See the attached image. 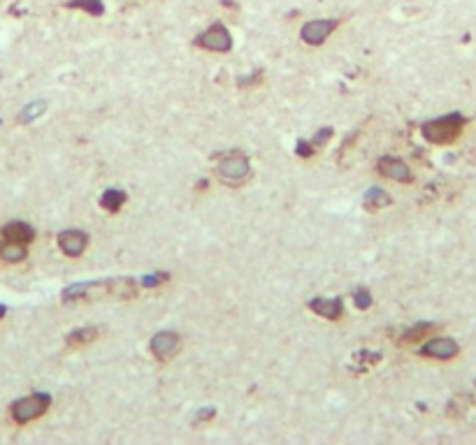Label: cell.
Returning <instances> with one entry per match:
<instances>
[{"label": "cell", "instance_id": "cell-9", "mask_svg": "<svg viewBox=\"0 0 476 445\" xmlns=\"http://www.w3.org/2000/svg\"><path fill=\"white\" fill-rule=\"evenodd\" d=\"M89 246V235L82 230H63L58 235V248L68 257H79Z\"/></svg>", "mask_w": 476, "mask_h": 445}, {"label": "cell", "instance_id": "cell-3", "mask_svg": "<svg viewBox=\"0 0 476 445\" xmlns=\"http://www.w3.org/2000/svg\"><path fill=\"white\" fill-rule=\"evenodd\" d=\"M49 406H51V397L47 392H35V394H28V397H24V399L12 403L10 413H12V420L17 424H26L47 413Z\"/></svg>", "mask_w": 476, "mask_h": 445}, {"label": "cell", "instance_id": "cell-20", "mask_svg": "<svg viewBox=\"0 0 476 445\" xmlns=\"http://www.w3.org/2000/svg\"><path fill=\"white\" fill-rule=\"evenodd\" d=\"M330 137H333V128H321V130L314 135V139H312L314 149H321L323 144H328V139H330Z\"/></svg>", "mask_w": 476, "mask_h": 445}, {"label": "cell", "instance_id": "cell-8", "mask_svg": "<svg viewBox=\"0 0 476 445\" xmlns=\"http://www.w3.org/2000/svg\"><path fill=\"white\" fill-rule=\"evenodd\" d=\"M458 353H460V345L448 336L432 338V341H427L421 348V355L432 357V360H453Z\"/></svg>", "mask_w": 476, "mask_h": 445}, {"label": "cell", "instance_id": "cell-15", "mask_svg": "<svg viewBox=\"0 0 476 445\" xmlns=\"http://www.w3.org/2000/svg\"><path fill=\"white\" fill-rule=\"evenodd\" d=\"M125 200H128V195H125L123 190H118V188H109V190H105L103 192V197H100V204H103V209L105 211H118L125 204Z\"/></svg>", "mask_w": 476, "mask_h": 445}, {"label": "cell", "instance_id": "cell-2", "mask_svg": "<svg viewBox=\"0 0 476 445\" xmlns=\"http://www.w3.org/2000/svg\"><path fill=\"white\" fill-rule=\"evenodd\" d=\"M462 128H465V116L453 111V114L427 121L423 125V137L432 144H453L462 135Z\"/></svg>", "mask_w": 476, "mask_h": 445}, {"label": "cell", "instance_id": "cell-19", "mask_svg": "<svg viewBox=\"0 0 476 445\" xmlns=\"http://www.w3.org/2000/svg\"><path fill=\"white\" fill-rule=\"evenodd\" d=\"M44 111V102H35V105H28V107L24 109V114H21V121L24 123H28L33 121V118H37L39 114Z\"/></svg>", "mask_w": 476, "mask_h": 445}, {"label": "cell", "instance_id": "cell-7", "mask_svg": "<svg viewBox=\"0 0 476 445\" xmlns=\"http://www.w3.org/2000/svg\"><path fill=\"white\" fill-rule=\"evenodd\" d=\"M179 343H182V338H179L177 332H158V334L151 338L149 348H151V353H154L156 360L165 362V360H170V357L177 353Z\"/></svg>", "mask_w": 476, "mask_h": 445}, {"label": "cell", "instance_id": "cell-25", "mask_svg": "<svg viewBox=\"0 0 476 445\" xmlns=\"http://www.w3.org/2000/svg\"><path fill=\"white\" fill-rule=\"evenodd\" d=\"M256 82H261V75H254V77H249V79H240V86H249V84H256Z\"/></svg>", "mask_w": 476, "mask_h": 445}, {"label": "cell", "instance_id": "cell-4", "mask_svg": "<svg viewBox=\"0 0 476 445\" xmlns=\"http://www.w3.org/2000/svg\"><path fill=\"white\" fill-rule=\"evenodd\" d=\"M251 172V165L247 161V156L237 154V151H233V154L223 156L221 163L216 165V174H219L221 181L226 183H240L244 181V179L249 176Z\"/></svg>", "mask_w": 476, "mask_h": 445}, {"label": "cell", "instance_id": "cell-11", "mask_svg": "<svg viewBox=\"0 0 476 445\" xmlns=\"http://www.w3.org/2000/svg\"><path fill=\"white\" fill-rule=\"evenodd\" d=\"M309 309L321 318H326V320H340L344 314V304L340 297H316V300L309 302Z\"/></svg>", "mask_w": 476, "mask_h": 445}, {"label": "cell", "instance_id": "cell-21", "mask_svg": "<svg viewBox=\"0 0 476 445\" xmlns=\"http://www.w3.org/2000/svg\"><path fill=\"white\" fill-rule=\"evenodd\" d=\"M295 154L302 156V158H309V156L316 154V149H314L312 142H305V139H300V142L295 144Z\"/></svg>", "mask_w": 476, "mask_h": 445}, {"label": "cell", "instance_id": "cell-5", "mask_svg": "<svg viewBox=\"0 0 476 445\" xmlns=\"http://www.w3.org/2000/svg\"><path fill=\"white\" fill-rule=\"evenodd\" d=\"M195 44L202 46V49L226 54V51L233 49V37H230V30L223 24H211L209 28L195 39Z\"/></svg>", "mask_w": 476, "mask_h": 445}, {"label": "cell", "instance_id": "cell-1", "mask_svg": "<svg viewBox=\"0 0 476 445\" xmlns=\"http://www.w3.org/2000/svg\"><path fill=\"white\" fill-rule=\"evenodd\" d=\"M137 285L133 278H105L96 283H77L63 290L65 302H98V300H133Z\"/></svg>", "mask_w": 476, "mask_h": 445}, {"label": "cell", "instance_id": "cell-26", "mask_svg": "<svg viewBox=\"0 0 476 445\" xmlns=\"http://www.w3.org/2000/svg\"><path fill=\"white\" fill-rule=\"evenodd\" d=\"M3 314H5V307H3V304H0V318H3Z\"/></svg>", "mask_w": 476, "mask_h": 445}, {"label": "cell", "instance_id": "cell-17", "mask_svg": "<svg viewBox=\"0 0 476 445\" xmlns=\"http://www.w3.org/2000/svg\"><path fill=\"white\" fill-rule=\"evenodd\" d=\"M391 204V195L381 188H369L365 192V207L367 209H383Z\"/></svg>", "mask_w": 476, "mask_h": 445}, {"label": "cell", "instance_id": "cell-14", "mask_svg": "<svg viewBox=\"0 0 476 445\" xmlns=\"http://www.w3.org/2000/svg\"><path fill=\"white\" fill-rule=\"evenodd\" d=\"M96 336H98V329L96 327H82V329L70 332L68 338H65V343H68L70 348H82V345L96 341Z\"/></svg>", "mask_w": 476, "mask_h": 445}, {"label": "cell", "instance_id": "cell-23", "mask_svg": "<svg viewBox=\"0 0 476 445\" xmlns=\"http://www.w3.org/2000/svg\"><path fill=\"white\" fill-rule=\"evenodd\" d=\"M168 281V274H149L142 278V285L144 288H156V285H161Z\"/></svg>", "mask_w": 476, "mask_h": 445}, {"label": "cell", "instance_id": "cell-22", "mask_svg": "<svg viewBox=\"0 0 476 445\" xmlns=\"http://www.w3.org/2000/svg\"><path fill=\"white\" fill-rule=\"evenodd\" d=\"M353 302L358 309H369V304H372V295H369V290H358L353 297Z\"/></svg>", "mask_w": 476, "mask_h": 445}, {"label": "cell", "instance_id": "cell-6", "mask_svg": "<svg viewBox=\"0 0 476 445\" xmlns=\"http://www.w3.org/2000/svg\"><path fill=\"white\" fill-rule=\"evenodd\" d=\"M337 26H340L337 19H316V21H307L305 26H302L300 37L305 39L307 44L319 46V44L326 42V39L330 37V33H333Z\"/></svg>", "mask_w": 476, "mask_h": 445}, {"label": "cell", "instance_id": "cell-24", "mask_svg": "<svg viewBox=\"0 0 476 445\" xmlns=\"http://www.w3.org/2000/svg\"><path fill=\"white\" fill-rule=\"evenodd\" d=\"M214 413L216 410L211 408V406H207L204 410H197V415H195V420H211V417H214Z\"/></svg>", "mask_w": 476, "mask_h": 445}, {"label": "cell", "instance_id": "cell-18", "mask_svg": "<svg viewBox=\"0 0 476 445\" xmlns=\"http://www.w3.org/2000/svg\"><path fill=\"white\" fill-rule=\"evenodd\" d=\"M68 8L84 10V12H89L91 17H103V12H105L103 0H70Z\"/></svg>", "mask_w": 476, "mask_h": 445}, {"label": "cell", "instance_id": "cell-10", "mask_svg": "<svg viewBox=\"0 0 476 445\" xmlns=\"http://www.w3.org/2000/svg\"><path fill=\"white\" fill-rule=\"evenodd\" d=\"M376 167H379L381 176H388V179H393V181L407 183V181H412V179H414L412 170L407 167V163H402L400 158H393V156H383Z\"/></svg>", "mask_w": 476, "mask_h": 445}, {"label": "cell", "instance_id": "cell-16", "mask_svg": "<svg viewBox=\"0 0 476 445\" xmlns=\"http://www.w3.org/2000/svg\"><path fill=\"white\" fill-rule=\"evenodd\" d=\"M434 329H437V325H432V323H418V325H414L412 329H407V332H405V336L400 338V343H414V341H421L423 336L432 334Z\"/></svg>", "mask_w": 476, "mask_h": 445}, {"label": "cell", "instance_id": "cell-12", "mask_svg": "<svg viewBox=\"0 0 476 445\" xmlns=\"http://www.w3.org/2000/svg\"><path fill=\"white\" fill-rule=\"evenodd\" d=\"M0 235H3V239H8V242H17V244L28 246L33 239H35V230L24 221H12L8 225H3Z\"/></svg>", "mask_w": 476, "mask_h": 445}, {"label": "cell", "instance_id": "cell-13", "mask_svg": "<svg viewBox=\"0 0 476 445\" xmlns=\"http://www.w3.org/2000/svg\"><path fill=\"white\" fill-rule=\"evenodd\" d=\"M26 255H28V251H26L24 244L8 242V239H3V242H0V257H3V260L21 262V260H26Z\"/></svg>", "mask_w": 476, "mask_h": 445}]
</instances>
